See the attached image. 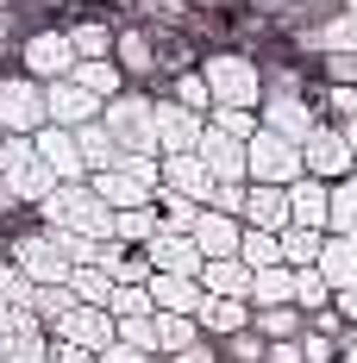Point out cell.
Listing matches in <instances>:
<instances>
[{
    "label": "cell",
    "instance_id": "6da1fadb",
    "mask_svg": "<svg viewBox=\"0 0 357 363\" xmlns=\"http://www.w3.org/2000/svg\"><path fill=\"white\" fill-rule=\"evenodd\" d=\"M44 225L75 232V238H113V207L94 194V182H57L44 201H38Z\"/></svg>",
    "mask_w": 357,
    "mask_h": 363
},
{
    "label": "cell",
    "instance_id": "7a4b0ae2",
    "mask_svg": "<svg viewBox=\"0 0 357 363\" xmlns=\"http://www.w3.org/2000/svg\"><path fill=\"white\" fill-rule=\"evenodd\" d=\"M50 188H57V169L38 157L32 138H19V132L0 138V207H19V201H32V207H38Z\"/></svg>",
    "mask_w": 357,
    "mask_h": 363
},
{
    "label": "cell",
    "instance_id": "3957f363",
    "mask_svg": "<svg viewBox=\"0 0 357 363\" xmlns=\"http://www.w3.org/2000/svg\"><path fill=\"white\" fill-rule=\"evenodd\" d=\"M94 182V194L107 201L113 213H126V207H157V188H163V157H138V150H126L113 169H101Z\"/></svg>",
    "mask_w": 357,
    "mask_h": 363
},
{
    "label": "cell",
    "instance_id": "277c9868",
    "mask_svg": "<svg viewBox=\"0 0 357 363\" xmlns=\"http://www.w3.org/2000/svg\"><path fill=\"white\" fill-rule=\"evenodd\" d=\"M201 75L214 88V107H263V69L251 63L245 50H207Z\"/></svg>",
    "mask_w": 357,
    "mask_h": 363
},
{
    "label": "cell",
    "instance_id": "5b68a950",
    "mask_svg": "<svg viewBox=\"0 0 357 363\" xmlns=\"http://www.w3.org/2000/svg\"><path fill=\"white\" fill-rule=\"evenodd\" d=\"M101 125L113 132V145H119V150H138V157H163V150H157V94H138V88L113 94L107 113H101Z\"/></svg>",
    "mask_w": 357,
    "mask_h": 363
},
{
    "label": "cell",
    "instance_id": "8992f818",
    "mask_svg": "<svg viewBox=\"0 0 357 363\" xmlns=\"http://www.w3.org/2000/svg\"><path fill=\"white\" fill-rule=\"evenodd\" d=\"M13 263L32 276L38 289H44V282H70V269H75V257H70V232H57V225L19 232V238H13Z\"/></svg>",
    "mask_w": 357,
    "mask_h": 363
},
{
    "label": "cell",
    "instance_id": "52a82bcc",
    "mask_svg": "<svg viewBox=\"0 0 357 363\" xmlns=\"http://www.w3.org/2000/svg\"><path fill=\"white\" fill-rule=\"evenodd\" d=\"M245 169H251V182H276V188H288V182L307 176L301 145L282 138V132H270V125H257V138L245 145Z\"/></svg>",
    "mask_w": 357,
    "mask_h": 363
},
{
    "label": "cell",
    "instance_id": "ba28073f",
    "mask_svg": "<svg viewBox=\"0 0 357 363\" xmlns=\"http://www.w3.org/2000/svg\"><path fill=\"white\" fill-rule=\"evenodd\" d=\"M38 125H50V113H44V82L32 75H0V138H32Z\"/></svg>",
    "mask_w": 357,
    "mask_h": 363
},
{
    "label": "cell",
    "instance_id": "9c48e42d",
    "mask_svg": "<svg viewBox=\"0 0 357 363\" xmlns=\"http://www.w3.org/2000/svg\"><path fill=\"white\" fill-rule=\"evenodd\" d=\"M301 163H307V176H320V182L357 176V145H351V132H345L339 119H320V125H314V138L301 145Z\"/></svg>",
    "mask_w": 357,
    "mask_h": 363
},
{
    "label": "cell",
    "instance_id": "30bf717a",
    "mask_svg": "<svg viewBox=\"0 0 357 363\" xmlns=\"http://www.w3.org/2000/svg\"><path fill=\"white\" fill-rule=\"evenodd\" d=\"M50 326L32 307H6L0 313V363H50Z\"/></svg>",
    "mask_w": 357,
    "mask_h": 363
},
{
    "label": "cell",
    "instance_id": "8fae6325",
    "mask_svg": "<svg viewBox=\"0 0 357 363\" xmlns=\"http://www.w3.org/2000/svg\"><path fill=\"white\" fill-rule=\"evenodd\" d=\"M75 63H82V57H75V44H70V26H63V32H57V26H50V32H32L19 44V69L32 75V82H63V75H75Z\"/></svg>",
    "mask_w": 357,
    "mask_h": 363
},
{
    "label": "cell",
    "instance_id": "7c38bea8",
    "mask_svg": "<svg viewBox=\"0 0 357 363\" xmlns=\"http://www.w3.org/2000/svg\"><path fill=\"white\" fill-rule=\"evenodd\" d=\"M44 113H50V125H94L101 113H107V101L101 94H88L75 75H63V82H44Z\"/></svg>",
    "mask_w": 357,
    "mask_h": 363
},
{
    "label": "cell",
    "instance_id": "4fadbf2b",
    "mask_svg": "<svg viewBox=\"0 0 357 363\" xmlns=\"http://www.w3.org/2000/svg\"><path fill=\"white\" fill-rule=\"evenodd\" d=\"M50 338H63V345H82V351H107L113 338H119V320H113L107 307H70V313L50 326Z\"/></svg>",
    "mask_w": 357,
    "mask_h": 363
},
{
    "label": "cell",
    "instance_id": "5bb4252c",
    "mask_svg": "<svg viewBox=\"0 0 357 363\" xmlns=\"http://www.w3.org/2000/svg\"><path fill=\"white\" fill-rule=\"evenodd\" d=\"M257 119H263L270 132L295 138V145H307V138H314V125H320V113H314V101H307V94H263Z\"/></svg>",
    "mask_w": 357,
    "mask_h": 363
},
{
    "label": "cell",
    "instance_id": "9a60e30c",
    "mask_svg": "<svg viewBox=\"0 0 357 363\" xmlns=\"http://www.w3.org/2000/svg\"><path fill=\"white\" fill-rule=\"evenodd\" d=\"M201 132H207V113L176 107L170 94H157V150L176 157V150H201Z\"/></svg>",
    "mask_w": 357,
    "mask_h": 363
},
{
    "label": "cell",
    "instance_id": "2e32d148",
    "mask_svg": "<svg viewBox=\"0 0 357 363\" xmlns=\"http://www.w3.org/2000/svg\"><path fill=\"white\" fill-rule=\"evenodd\" d=\"M113 63L126 69V82H150V75H163V50H157V38L144 26H126L113 38Z\"/></svg>",
    "mask_w": 357,
    "mask_h": 363
},
{
    "label": "cell",
    "instance_id": "e0dca14e",
    "mask_svg": "<svg viewBox=\"0 0 357 363\" xmlns=\"http://www.w3.org/2000/svg\"><path fill=\"white\" fill-rule=\"evenodd\" d=\"M188 238L201 245L207 263H214V257H238V245H245V219H238V213H219V207H201V219H194Z\"/></svg>",
    "mask_w": 357,
    "mask_h": 363
},
{
    "label": "cell",
    "instance_id": "ac0fdd59",
    "mask_svg": "<svg viewBox=\"0 0 357 363\" xmlns=\"http://www.w3.org/2000/svg\"><path fill=\"white\" fill-rule=\"evenodd\" d=\"M32 145H38V157L57 169V182H88V163H82V145H75L70 125H38Z\"/></svg>",
    "mask_w": 357,
    "mask_h": 363
},
{
    "label": "cell",
    "instance_id": "d6986e66",
    "mask_svg": "<svg viewBox=\"0 0 357 363\" xmlns=\"http://www.w3.org/2000/svg\"><path fill=\"white\" fill-rule=\"evenodd\" d=\"M238 219L257 225V232H288V225H295V213H288V188H276V182H251Z\"/></svg>",
    "mask_w": 357,
    "mask_h": 363
},
{
    "label": "cell",
    "instance_id": "ffe728a7",
    "mask_svg": "<svg viewBox=\"0 0 357 363\" xmlns=\"http://www.w3.org/2000/svg\"><path fill=\"white\" fill-rule=\"evenodd\" d=\"M288 213L307 232H332V182H320V176L288 182Z\"/></svg>",
    "mask_w": 357,
    "mask_h": 363
},
{
    "label": "cell",
    "instance_id": "44dd1931",
    "mask_svg": "<svg viewBox=\"0 0 357 363\" xmlns=\"http://www.w3.org/2000/svg\"><path fill=\"white\" fill-rule=\"evenodd\" d=\"M144 257H150L163 276H201V263H207V257H201V245H194L188 232H170V225L144 245Z\"/></svg>",
    "mask_w": 357,
    "mask_h": 363
},
{
    "label": "cell",
    "instance_id": "7402d4cb",
    "mask_svg": "<svg viewBox=\"0 0 357 363\" xmlns=\"http://www.w3.org/2000/svg\"><path fill=\"white\" fill-rule=\"evenodd\" d=\"M163 188H176V194H194L201 207L214 201V169L201 163V150H176V157H163Z\"/></svg>",
    "mask_w": 357,
    "mask_h": 363
},
{
    "label": "cell",
    "instance_id": "603a6c76",
    "mask_svg": "<svg viewBox=\"0 0 357 363\" xmlns=\"http://www.w3.org/2000/svg\"><path fill=\"white\" fill-rule=\"evenodd\" d=\"M201 163L214 169V182H251L245 169V138H226V132H201Z\"/></svg>",
    "mask_w": 357,
    "mask_h": 363
},
{
    "label": "cell",
    "instance_id": "cb8c5ba5",
    "mask_svg": "<svg viewBox=\"0 0 357 363\" xmlns=\"http://www.w3.org/2000/svg\"><path fill=\"white\" fill-rule=\"evenodd\" d=\"M144 289H150V301H157V313H201V301H207L201 276H163V269H157Z\"/></svg>",
    "mask_w": 357,
    "mask_h": 363
},
{
    "label": "cell",
    "instance_id": "d4e9b609",
    "mask_svg": "<svg viewBox=\"0 0 357 363\" xmlns=\"http://www.w3.org/2000/svg\"><path fill=\"white\" fill-rule=\"evenodd\" d=\"M194 320H201V332H207V338H232V332H245V326H251V301H232V294H207Z\"/></svg>",
    "mask_w": 357,
    "mask_h": 363
},
{
    "label": "cell",
    "instance_id": "484cf974",
    "mask_svg": "<svg viewBox=\"0 0 357 363\" xmlns=\"http://www.w3.org/2000/svg\"><path fill=\"white\" fill-rule=\"evenodd\" d=\"M201 289L207 294H232V301H251V269L238 257H214V263H201Z\"/></svg>",
    "mask_w": 357,
    "mask_h": 363
},
{
    "label": "cell",
    "instance_id": "4316f807",
    "mask_svg": "<svg viewBox=\"0 0 357 363\" xmlns=\"http://www.w3.org/2000/svg\"><path fill=\"white\" fill-rule=\"evenodd\" d=\"M251 326L263 332L270 345H282V338H301V332H307V313H301L295 301H282V307H251Z\"/></svg>",
    "mask_w": 357,
    "mask_h": 363
},
{
    "label": "cell",
    "instance_id": "83f0119b",
    "mask_svg": "<svg viewBox=\"0 0 357 363\" xmlns=\"http://www.w3.org/2000/svg\"><path fill=\"white\" fill-rule=\"evenodd\" d=\"M75 145H82V163H88V176H101V169H113L126 150L113 145V132L94 119V125H75Z\"/></svg>",
    "mask_w": 357,
    "mask_h": 363
},
{
    "label": "cell",
    "instance_id": "f1b7e54d",
    "mask_svg": "<svg viewBox=\"0 0 357 363\" xmlns=\"http://www.w3.org/2000/svg\"><path fill=\"white\" fill-rule=\"evenodd\" d=\"M157 232H163V213H157V207H126V213H113V238L132 245V251H144Z\"/></svg>",
    "mask_w": 357,
    "mask_h": 363
},
{
    "label": "cell",
    "instance_id": "f546056e",
    "mask_svg": "<svg viewBox=\"0 0 357 363\" xmlns=\"http://www.w3.org/2000/svg\"><path fill=\"white\" fill-rule=\"evenodd\" d=\"M295 301V269L276 263V269H251V307H282Z\"/></svg>",
    "mask_w": 357,
    "mask_h": 363
},
{
    "label": "cell",
    "instance_id": "4dcf8cb0",
    "mask_svg": "<svg viewBox=\"0 0 357 363\" xmlns=\"http://www.w3.org/2000/svg\"><path fill=\"white\" fill-rule=\"evenodd\" d=\"M194 338H207L194 313H157V357H176V351H188Z\"/></svg>",
    "mask_w": 357,
    "mask_h": 363
},
{
    "label": "cell",
    "instance_id": "1f68e13d",
    "mask_svg": "<svg viewBox=\"0 0 357 363\" xmlns=\"http://www.w3.org/2000/svg\"><path fill=\"white\" fill-rule=\"evenodd\" d=\"M75 82L88 88V94H101V101H113V94H126L132 82H126V69L113 63V57H94V63H75Z\"/></svg>",
    "mask_w": 357,
    "mask_h": 363
},
{
    "label": "cell",
    "instance_id": "d6a6232c",
    "mask_svg": "<svg viewBox=\"0 0 357 363\" xmlns=\"http://www.w3.org/2000/svg\"><path fill=\"white\" fill-rule=\"evenodd\" d=\"M326 238H332V232H307V225H288V232H282V263H288V269H314V263L326 257Z\"/></svg>",
    "mask_w": 357,
    "mask_h": 363
},
{
    "label": "cell",
    "instance_id": "836d02e7",
    "mask_svg": "<svg viewBox=\"0 0 357 363\" xmlns=\"http://www.w3.org/2000/svg\"><path fill=\"white\" fill-rule=\"evenodd\" d=\"M170 101L188 113H214V88H207V75H201V63L194 69H176L170 75Z\"/></svg>",
    "mask_w": 357,
    "mask_h": 363
},
{
    "label": "cell",
    "instance_id": "e575fe53",
    "mask_svg": "<svg viewBox=\"0 0 357 363\" xmlns=\"http://www.w3.org/2000/svg\"><path fill=\"white\" fill-rule=\"evenodd\" d=\"M307 50H320V57H332V50H357V13H339V19L314 26V32H307Z\"/></svg>",
    "mask_w": 357,
    "mask_h": 363
},
{
    "label": "cell",
    "instance_id": "d590c367",
    "mask_svg": "<svg viewBox=\"0 0 357 363\" xmlns=\"http://www.w3.org/2000/svg\"><path fill=\"white\" fill-rule=\"evenodd\" d=\"M238 263H245V269H276V263H282V232H257V225H245Z\"/></svg>",
    "mask_w": 357,
    "mask_h": 363
},
{
    "label": "cell",
    "instance_id": "8d00e7d4",
    "mask_svg": "<svg viewBox=\"0 0 357 363\" xmlns=\"http://www.w3.org/2000/svg\"><path fill=\"white\" fill-rule=\"evenodd\" d=\"M295 307H301V313L332 307V276H326L320 263H314V269H295Z\"/></svg>",
    "mask_w": 357,
    "mask_h": 363
},
{
    "label": "cell",
    "instance_id": "74e56055",
    "mask_svg": "<svg viewBox=\"0 0 357 363\" xmlns=\"http://www.w3.org/2000/svg\"><path fill=\"white\" fill-rule=\"evenodd\" d=\"M70 289H75L82 307H107V301H113V276H107V269H94V263H75V269H70Z\"/></svg>",
    "mask_w": 357,
    "mask_h": 363
},
{
    "label": "cell",
    "instance_id": "f35d334b",
    "mask_svg": "<svg viewBox=\"0 0 357 363\" xmlns=\"http://www.w3.org/2000/svg\"><path fill=\"white\" fill-rule=\"evenodd\" d=\"M113 26H101V19H82V26H70V44H75V57L82 63H94V57H113Z\"/></svg>",
    "mask_w": 357,
    "mask_h": 363
},
{
    "label": "cell",
    "instance_id": "ab89813d",
    "mask_svg": "<svg viewBox=\"0 0 357 363\" xmlns=\"http://www.w3.org/2000/svg\"><path fill=\"white\" fill-rule=\"evenodd\" d=\"M157 213L170 232H194V219H201V201L194 194H176V188H157Z\"/></svg>",
    "mask_w": 357,
    "mask_h": 363
},
{
    "label": "cell",
    "instance_id": "60d3db41",
    "mask_svg": "<svg viewBox=\"0 0 357 363\" xmlns=\"http://www.w3.org/2000/svg\"><path fill=\"white\" fill-rule=\"evenodd\" d=\"M70 307H82V301H75V289H70V282H44V289L32 294V313H38V320H44V326H57V320H63Z\"/></svg>",
    "mask_w": 357,
    "mask_h": 363
},
{
    "label": "cell",
    "instance_id": "b9f144b4",
    "mask_svg": "<svg viewBox=\"0 0 357 363\" xmlns=\"http://www.w3.org/2000/svg\"><path fill=\"white\" fill-rule=\"evenodd\" d=\"M207 125H214V132H226V138H257V125H263V119H257V107H214L207 113Z\"/></svg>",
    "mask_w": 357,
    "mask_h": 363
},
{
    "label": "cell",
    "instance_id": "7bdbcfd3",
    "mask_svg": "<svg viewBox=\"0 0 357 363\" xmlns=\"http://www.w3.org/2000/svg\"><path fill=\"white\" fill-rule=\"evenodd\" d=\"M263 351H270V338H263L257 326L232 332V338H219V357H226V363H263Z\"/></svg>",
    "mask_w": 357,
    "mask_h": 363
},
{
    "label": "cell",
    "instance_id": "ee69618b",
    "mask_svg": "<svg viewBox=\"0 0 357 363\" xmlns=\"http://www.w3.org/2000/svg\"><path fill=\"white\" fill-rule=\"evenodd\" d=\"M345 232H357V176L332 182V238H345Z\"/></svg>",
    "mask_w": 357,
    "mask_h": 363
},
{
    "label": "cell",
    "instance_id": "f6af8a7d",
    "mask_svg": "<svg viewBox=\"0 0 357 363\" xmlns=\"http://www.w3.org/2000/svg\"><path fill=\"white\" fill-rule=\"evenodd\" d=\"M32 294H38V282L6 257V263H0V307H32Z\"/></svg>",
    "mask_w": 357,
    "mask_h": 363
},
{
    "label": "cell",
    "instance_id": "bcb514c9",
    "mask_svg": "<svg viewBox=\"0 0 357 363\" xmlns=\"http://www.w3.org/2000/svg\"><path fill=\"white\" fill-rule=\"evenodd\" d=\"M113 320H138V313H157L150 289H132V282H113V301H107Z\"/></svg>",
    "mask_w": 357,
    "mask_h": 363
},
{
    "label": "cell",
    "instance_id": "7dc6e473",
    "mask_svg": "<svg viewBox=\"0 0 357 363\" xmlns=\"http://www.w3.org/2000/svg\"><path fill=\"white\" fill-rule=\"evenodd\" d=\"M150 276H157V263H150L144 251H132V245H126V251H119V263H113V282H132V289H144Z\"/></svg>",
    "mask_w": 357,
    "mask_h": 363
},
{
    "label": "cell",
    "instance_id": "c3c4849f",
    "mask_svg": "<svg viewBox=\"0 0 357 363\" xmlns=\"http://www.w3.org/2000/svg\"><path fill=\"white\" fill-rule=\"evenodd\" d=\"M119 345H138L157 357V313H138V320H119Z\"/></svg>",
    "mask_w": 357,
    "mask_h": 363
},
{
    "label": "cell",
    "instance_id": "681fc988",
    "mask_svg": "<svg viewBox=\"0 0 357 363\" xmlns=\"http://www.w3.org/2000/svg\"><path fill=\"white\" fill-rule=\"evenodd\" d=\"M301 351H307V363H339L345 357V338H326V332H301Z\"/></svg>",
    "mask_w": 357,
    "mask_h": 363
},
{
    "label": "cell",
    "instance_id": "f907efd6",
    "mask_svg": "<svg viewBox=\"0 0 357 363\" xmlns=\"http://www.w3.org/2000/svg\"><path fill=\"white\" fill-rule=\"evenodd\" d=\"M326 75H332L339 88H357V50H332V57H326Z\"/></svg>",
    "mask_w": 357,
    "mask_h": 363
},
{
    "label": "cell",
    "instance_id": "816d5d0a",
    "mask_svg": "<svg viewBox=\"0 0 357 363\" xmlns=\"http://www.w3.org/2000/svg\"><path fill=\"white\" fill-rule=\"evenodd\" d=\"M170 363H226V357H219V338H194V345H188V351H176Z\"/></svg>",
    "mask_w": 357,
    "mask_h": 363
},
{
    "label": "cell",
    "instance_id": "f5cc1de1",
    "mask_svg": "<svg viewBox=\"0 0 357 363\" xmlns=\"http://www.w3.org/2000/svg\"><path fill=\"white\" fill-rule=\"evenodd\" d=\"M307 326L326 332V338H345V313H339V301H332V307H320V313H307Z\"/></svg>",
    "mask_w": 357,
    "mask_h": 363
},
{
    "label": "cell",
    "instance_id": "db71d44e",
    "mask_svg": "<svg viewBox=\"0 0 357 363\" xmlns=\"http://www.w3.org/2000/svg\"><path fill=\"white\" fill-rule=\"evenodd\" d=\"M263 363H307V351H301V338H282V345L263 351Z\"/></svg>",
    "mask_w": 357,
    "mask_h": 363
},
{
    "label": "cell",
    "instance_id": "11a10c76",
    "mask_svg": "<svg viewBox=\"0 0 357 363\" xmlns=\"http://www.w3.org/2000/svg\"><path fill=\"white\" fill-rule=\"evenodd\" d=\"M50 363H101V351H82V345H50Z\"/></svg>",
    "mask_w": 357,
    "mask_h": 363
},
{
    "label": "cell",
    "instance_id": "9f6ffc18",
    "mask_svg": "<svg viewBox=\"0 0 357 363\" xmlns=\"http://www.w3.org/2000/svg\"><path fill=\"white\" fill-rule=\"evenodd\" d=\"M101 363H150V351H138V345H119V338H113L107 351H101Z\"/></svg>",
    "mask_w": 357,
    "mask_h": 363
},
{
    "label": "cell",
    "instance_id": "6f0895ef",
    "mask_svg": "<svg viewBox=\"0 0 357 363\" xmlns=\"http://www.w3.org/2000/svg\"><path fill=\"white\" fill-rule=\"evenodd\" d=\"M326 101H332V113H351V107H357V88H339V82H332V88H326Z\"/></svg>",
    "mask_w": 357,
    "mask_h": 363
},
{
    "label": "cell",
    "instance_id": "680465c9",
    "mask_svg": "<svg viewBox=\"0 0 357 363\" xmlns=\"http://www.w3.org/2000/svg\"><path fill=\"white\" fill-rule=\"evenodd\" d=\"M257 6H263V13H288V19L307 13V0H257Z\"/></svg>",
    "mask_w": 357,
    "mask_h": 363
},
{
    "label": "cell",
    "instance_id": "91938a15",
    "mask_svg": "<svg viewBox=\"0 0 357 363\" xmlns=\"http://www.w3.org/2000/svg\"><path fill=\"white\" fill-rule=\"evenodd\" d=\"M150 363H170V357H150Z\"/></svg>",
    "mask_w": 357,
    "mask_h": 363
},
{
    "label": "cell",
    "instance_id": "94428289",
    "mask_svg": "<svg viewBox=\"0 0 357 363\" xmlns=\"http://www.w3.org/2000/svg\"><path fill=\"white\" fill-rule=\"evenodd\" d=\"M0 313H6V307H0Z\"/></svg>",
    "mask_w": 357,
    "mask_h": 363
}]
</instances>
